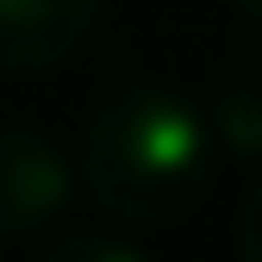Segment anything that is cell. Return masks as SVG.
<instances>
[{
    "mask_svg": "<svg viewBox=\"0 0 262 262\" xmlns=\"http://www.w3.org/2000/svg\"><path fill=\"white\" fill-rule=\"evenodd\" d=\"M212 175V125L187 94L125 81L94 100L81 125V187L113 225L156 231L200 206Z\"/></svg>",
    "mask_w": 262,
    "mask_h": 262,
    "instance_id": "obj_1",
    "label": "cell"
},
{
    "mask_svg": "<svg viewBox=\"0 0 262 262\" xmlns=\"http://www.w3.org/2000/svg\"><path fill=\"white\" fill-rule=\"evenodd\" d=\"M75 206V162L38 125H0V244H38Z\"/></svg>",
    "mask_w": 262,
    "mask_h": 262,
    "instance_id": "obj_2",
    "label": "cell"
},
{
    "mask_svg": "<svg viewBox=\"0 0 262 262\" xmlns=\"http://www.w3.org/2000/svg\"><path fill=\"white\" fill-rule=\"evenodd\" d=\"M100 25V0H0V75H50Z\"/></svg>",
    "mask_w": 262,
    "mask_h": 262,
    "instance_id": "obj_3",
    "label": "cell"
},
{
    "mask_svg": "<svg viewBox=\"0 0 262 262\" xmlns=\"http://www.w3.org/2000/svg\"><path fill=\"white\" fill-rule=\"evenodd\" d=\"M212 144L237 162H262V44L237 50L212 94Z\"/></svg>",
    "mask_w": 262,
    "mask_h": 262,
    "instance_id": "obj_4",
    "label": "cell"
},
{
    "mask_svg": "<svg viewBox=\"0 0 262 262\" xmlns=\"http://www.w3.org/2000/svg\"><path fill=\"white\" fill-rule=\"evenodd\" d=\"M31 262H150V256L119 231H100V225H56L50 237H38Z\"/></svg>",
    "mask_w": 262,
    "mask_h": 262,
    "instance_id": "obj_5",
    "label": "cell"
},
{
    "mask_svg": "<svg viewBox=\"0 0 262 262\" xmlns=\"http://www.w3.org/2000/svg\"><path fill=\"white\" fill-rule=\"evenodd\" d=\"M237 262H262V175L244 187L237 206Z\"/></svg>",
    "mask_w": 262,
    "mask_h": 262,
    "instance_id": "obj_6",
    "label": "cell"
},
{
    "mask_svg": "<svg viewBox=\"0 0 262 262\" xmlns=\"http://www.w3.org/2000/svg\"><path fill=\"white\" fill-rule=\"evenodd\" d=\"M237 13H244L250 25H262V0H237Z\"/></svg>",
    "mask_w": 262,
    "mask_h": 262,
    "instance_id": "obj_7",
    "label": "cell"
}]
</instances>
